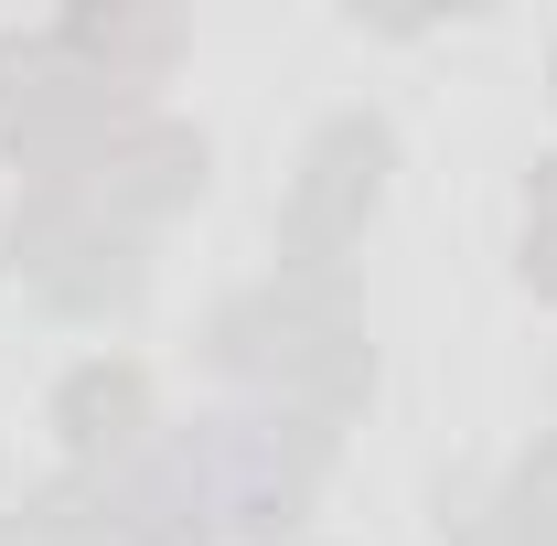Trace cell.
I'll list each match as a JSON object with an SVG mask.
<instances>
[{"label":"cell","mask_w":557,"mask_h":546,"mask_svg":"<svg viewBox=\"0 0 557 546\" xmlns=\"http://www.w3.org/2000/svg\"><path fill=\"white\" fill-rule=\"evenodd\" d=\"M194 472H205V514L247 546H289L300 514H311V482L333 461V429L300 408H269V418H205L194 439Z\"/></svg>","instance_id":"cell-1"},{"label":"cell","mask_w":557,"mask_h":546,"mask_svg":"<svg viewBox=\"0 0 557 546\" xmlns=\"http://www.w3.org/2000/svg\"><path fill=\"white\" fill-rule=\"evenodd\" d=\"M386 161H397V139L375 108H344V119L311 129L300 172H289V204H278V278H344V247L386 204Z\"/></svg>","instance_id":"cell-2"},{"label":"cell","mask_w":557,"mask_h":546,"mask_svg":"<svg viewBox=\"0 0 557 546\" xmlns=\"http://www.w3.org/2000/svg\"><path fill=\"white\" fill-rule=\"evenodd\" d=\"M86 204H97V225H119V236H139V225H161V214H183L194 194H205V139L172 129V119H139V129H119L86 172Z\"/></svg>","instance_id":"cell-3"},{"label":"cell","mask_w":557,"mask_h":546,"mask_svg":"<svg viewBox=\"0 0 557 546\" xmlns=\"http://www.w3.org/2000/svg\"><path fill=\"white\" fill-rule=\"evenodd\" d=\"M54 439H65L75 472H119L150 450V375L129 353H86L65 386H54Z\"/></svg>","instance_id":"cell-4"},{"label":"cell","mask_w":557,"mask_h":546,"mask_svg":"<svg viewBox=\"0 0 557 546\" xmlns=\"http://www.w3.org/2000/svg\"><path fill=\"white\" fill-rule=\"evenodd\" d=\"M54 54L65 65H86V75H108V86H150V75L183 54V22L172 11H65L54 22Z\"/></svg>","instance_id":"cell-5"},{"label":"cell","mask_w":557,"mask_h":546,"mask_svg":"<svg viewBox=\"0 0 557 546\" xmlns=\"http://www.w3.org/2000/svg\"><path fill=\"white\" fill-rule=\"evenodd\" d=\"M97 236V204H86V183H22V204L0 214V269L22 278H54Z\"/></svg>","instance_id":"cell-6"},{"label":"cell","mask_w":557,"mask_h":546,"mask_svg":"<svg viewBox=\"0 0 557 546\" xmlns=\"http://www.w3.org/2000/svg\"><path fill=\"white\" fill-rule=\"evenodd\" d=\"M139 278H150V269H139V236L97 225L65 269L33 278V289H44V311H65V322H108V311H129V300H139Z\"/></svg>","instance_id":"cell-7"},{"label":"cell","mask_w":557,"mask_h":546,"mask_svg":"<svg viewBox=\"0 0 557 546\" xmlns=\"http://www.w3.org/2000/svg\"><path fill=\"white\" fill-rule=\"evenodd\" d=\"M11 546H119V525H108V482L65 472V482H44V493H22Z\"/></svg>","instance_id":"cell-8"},{"label":"cell","mask_w":557,"mask_h":546,"mask_svg":"<svg viewBox=\"0 0 557 546\" xmlns=\"http://www.w3.org/2000/svg\"><path fill=\"white\" fill-rule=\"evenodd\" d=\"M493 546H557V429L493 482Z\"/></svg>","instance_id":"cell-9"},{"label":"cell","mask_w":557,"mask_h":546,"mask_svg":"<svg viewBox=\"0 0 557 546\" xmlns=\"http://www.w3.org/2000/svg\"><path fill=\"white\" fill-rule=\"evenodd\" d=\"M525 289L557 300V214H525Z\"/></svg>","instance_id":"cell-10"},{"label":"cell","mask_w":557,"mask_h":546,"mask_svg":"<svg viewBox=\"0 0 557 546\" xmlns=\"http://www.w3.org/2000/svg\"><path fill=\"white\" fill-rule=\"evenodd\" d=\"M525 214H557V150L536 161V183H525Z\"/></svg>","instance_id":"cell-11"},{"label":"cell","mask_w":557,"mask_h":546,"mask_svg":"<svg viewBox=\"0 0 557 546\" xmlns=\"http://www.w3.org/2000/svg\"><path fill=\"white\" fill-rule=\"evenodd\" d=\"M0 546H11V514H0Z\"/></svg>","instance_id":"cell-12"}]
</instances>
